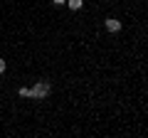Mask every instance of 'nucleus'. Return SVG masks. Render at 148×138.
I'll use <instances>...</instances> for the list:
<instances>
[{"mask_svg":"<svg viewBox=\"0 0 148 138\" xmlns=\"http://www.w3.org/2000/svg\"><path fill=\"white\" fill-rule=\"evenodd\" d=\"M49 94H52V84L49 81H35V86H32V99L35 101H45Z\"/></svg>","mask_w":148,"mask_h":138,"instance_id":"1","label":"nucleus"},{"mask_svg":"<svg viewBox=\"0 0 148 138\" xmlns=\"http://www.w3.org/2000/svg\"><path fill=\"white\" fill-rule=\"evenodd\" d=\"M104 27H106L109 32H121V22H119L116 17H106V20H104Z\"/></svg>","mask_w":148,"mask_h":138,"instance_id":"2","label":"nucleus"},{"mask_svg":"<svg viewBox=\"0 0 148 138\" xmlns=\"http://www.w3.org/2000/svg\"><path fill=\"white\" fill-rule=\"evenodd\" d=\"M67 8L77 12V10H82V8H84V0H67Z\"/></svg>","mask_w":148,"mask_h":138,"instance_id":"3","label":"nucleus"},{"mask_svg":"<svg viewBox=\"0 0 148 138\" xmlns=\"http://www.w3.org/2000/svg\"><path fill=\"white\" fill-rule=\"evenodd\" d=\"M17 94H20L22 99H32V86H20V89H17Z\"/></svg>","mask_w":148,"mask_h":138,"instance_id":"4","label":"nucleus"},{"mask_svg":"<svg viewBox=\"0 0 148 138\" xmlns=\"http://www.w3.org/2000/svg\"><path fill=\"white\" fill-rule=\"evenodd\" d=\"M5 69H8V64H5V59L0 57V74H5Z\"/></svg>","mask_w":148,"mask_h":138,"instance_id":"5","label":"nucleus"},{"mask_svg":"<svg viewBox=\"0 0 148 138\" xmlns=\"http://www.w3.org/2000/svg\"><path fill=\"white\" fill-rule=\"evenodd\" d=\"M52 5H67V0H52Z\"/></svg>","mask_w":148,"mask_h":138,"instance_id":"6","label":"nucleus"}]
</instances>
